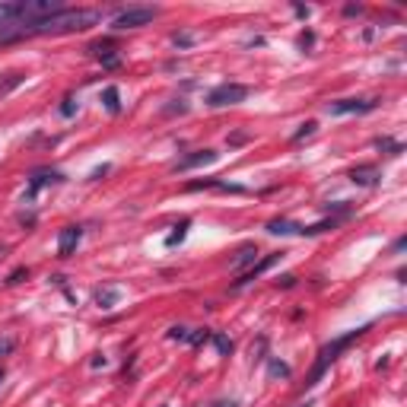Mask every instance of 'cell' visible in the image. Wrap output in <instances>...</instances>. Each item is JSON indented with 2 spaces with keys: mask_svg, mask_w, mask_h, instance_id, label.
<instances>
[{
  "mask_svg": "<svg viewBox=\"0 0 407 407\" xmlns=\"http://www.w3.org/2000/svg\"><path fill=\"white\" fill-rule=\"evenodd\" d=\"M271 375L286 379V375H290V366H286V362H280V360H271Z\"/></svg>",
  "mask_w": 407,
  "mask_h": 407,
  "instance_id": "15",
  "label": "cell"
},
{
  "mask_svg": "<svg viewBox=\"0 0 407 407\" xmlns=\"http://www.w3.org/2000/svg\"><path fill=\"white\" fill-rule=\"evenodd\" d=\"M254 258H258V245H242L232 261V271H245L248 264H254Z\"/></svg>",
  "mask_w": 407,
  "mask_h": 407,
  "instance_id": "9",
  "label": "cell"
},
{
  "mask_svg": "<svg viewBox=\"0 0 407 407\" xmlns=\"http://www.w3.org/2000/svg\"><path fill=\"white\" fill-rule=\"evenodd\" d=\"M213 341H216V350H220V353H229V350H232V341H229V337L216 334V337H213Z\"/></svg>",
  "mask_w": 407,
  "mask_h": 407,
  "instance_id": "17",
  "label": "cell"
},
{
  "mask_svg": "<svg viewBox=\"0 0 407 407\" xmlns=\"http://www.w3.org/2000/svg\"><path fill=\"white\" fill-rule=\"evenodd\" d=\"M114 296H118V293H114V290H105V293H99V296H95V302H99L102 309H105V302H112Z\"/></svg>",
  "mask_w": 407,
  "mask_h": 407,
  "instance_id": "19",
  "label": "cell"
},
{
  "mask_svg": "<svg viewBox=\"0 0 407 407\" xmlns=\"http://www.w3.org/2000/svg\"><path fill=\"white\" fill-rule=\"evenodd\" d=\"M0 385H4V366H0Z\"/></svg>",
  "mask_w": 407,
  "mask_h": 407,
  "instance_id": "23",
  "label": "cell"
},
{
  "mask_svg": "<svg viewBox=\"0 0 407 407\" xmlns=\"http://www.w3.org/2000/svg\"><path fill=\"white\" fill-rule=\"evenodd\" d=\"M102 19L99 10H57L45 19L35 23H23V25H6L0 32V42H13V38H25V35H61V32H83L89 25H95Z\"/></svg>",
  "mask_w": 407,
  "mask_h": 407,
  "instance_id": "1",
  "label": "cell"
},
{
  "mask_svg": "<svg viewBox=\"0 0 407 407\" xmlns=\"http://www.w3.org/2000/svg\"><path fill=\"white\" fill-rule=\"evenodd\" d=\"M248 99V86L242 83H220L207 93V105L210 108H226V105H239Z\"/></svg>",
  "mask_w": 407,
  "mask_h": 407,
  "instance_id": "3",
  "label": "cell"
},
{
  "mask_svg": "<svg viewBox=\"0 0 407 407\" xmlns=\"http://www.w3.org/2000/svg\"><path fill=\"white\" fill-rule=\"evenodd\" d=\"M267 232L290 235V232H302V226H296V223H290V220H273V223H267Z\"/></svg>",
  "mask_w": 407,
  "mask_h": 407,
  "instance_id": "10",
  "label": "cell"
},
{
  "mask_svg": "<svg viewBox=\"0 0 407 407\" xmlns=\"http://www.w3.org/2000/svg\"><path fill=\"white\" fill-rule=\"evenodd\" d=\"M13 347H16V341H13L10 334H4V337H0V356H6Z\"/></svg>",
  "mask_w": 407,
  "mask_h": 407,
  "instance_id": "16",
  "label": "cell"
},
{
  "mask_svg": "<svg viewBox=\"0 0 407 407\" xmlns=\"http://www.w3.org/2000/svg\"><path fill=\"white\" fill-rule=\"evenodd\" d=\"M54 182H61V175H57V172H38V175H32L29 194H35L38 188H45V184H54Z\"/></svg>",
  "mask_w": 407,
  "mask_h": 407,
  "instance_id": "11",
  "label": "cell"
},
{
  "mask_svg": "<svg viewBox=\"0 0 407 407\" xmlns=\"http://www.w3.org/2000/svg\"><path fill=\"white\" fill-rule=\"evenodd\" d=\"M184 235H188V220H184L182 226H175V232H172L169 239H165V245H169V248H172V245H178V242H182Z\"/></svg>",
  "mask_w": 407,
  "mask_h": 407,
  "instance_id": "13",
  "label": "cell"
},
{
  "mask_svg": "<svg viewBox=\"0 0 407 407\" xmlns=\"http://www.w3.org/2000/svg\"><path fill=\"white\" fill-rule=\"evenodd\" d=\"M379 178H382V172L375 169V165H356V169L350 172V182H353V184H362V188H372Z\"/></svg>",
  "mask_w": 407,
  "mask_h": 407,
  "instance_id": "8",
  "label": "cell"
},
{
  "mask_svg": "<svg viewBox=\"0 0 407 407\" xmlns=\"http://www.w3.org/2000/svg\"><path fill=\"white\" fill-rule=\"evenodd\" d=\"M207 163H216V150H197V153H191V156L178 159L175 172H188V169H197V165H207Z\"/></svg>",
  "mask_w": 407,
  "mask_h": 407,
  "instance_id": "7",
  "label": "cell"
},
{
  "mask_svg": "<svg viewBox=\"0 0 407 407\" xmlns=\"http://www.w3.org/2000/svg\"><path fill=\"white\" fill-rule=\"evenodd\" d=\"M379 105L375 99H343V102H328V114H350V112H372Z\"/></svg>",
  "mask_w": 407,
  "mask_h": 407,
  "instance_id": "5",
  "label": "cell"
},
{
  "mask_svg": "<svg viewBox=\"0 0 407 407\" xmlns=\"http://www.w3.org/2000/svg\"><path fill=\"white\" fill-rule=\"evenodd\" d=\"M169 337H172V341H188V328H172Z\"/></svg>",
  "mask_w": 407,
  "mask_h": 407,
  "instance_id": "20",
  "label": "cell"
},
{
  "mask_svg": "<svg viewBox=\"0 0 407 407\" xmlns=\"http://www.w3.org/2000/svg\"><path fill=\"white\" fill-rule=\"evenodd\" d=\"M156 6H127V10H121L118 16H114V29H140V25H150L153 19H156Z\"/></svg>",
  "mask_w": 407,
  "mask_h": 407,
  "instance_id": "4",
  "label": "cell"
},
{
  "mask_svg": "<svg viewBox=\"0 0 407 407\" xmlns=\"http://www.w3.org/2000/svg\"><path fill=\"white\" fill-rule=\"evenodd\" d=\"M360 334H362V331H350L347 337H337L334 343H328V347H324L322 353H318V362H315V366H312V372H309V382H305V385H309V388H312V385H318V379H322V375H324V369H328L331 362L337 360V353H341V350H347L350 343H353V341H356V337H360Z\"/></svg>",
  "mask_w": 407,
  "mask_h": 407,
  "instance_id": "2",
  "label": "cell"
},
{
  "mask_svg": "<svg viewBox=\"0 0 407 407\" xmlns=\"http://www.w3.org/2000/svg\"><path fill=\"white\" fill-rule=\"evenodd\" d=\"M25 273H29V271H25V267H16V271L10 273V280H6V283H19V280L25 277Z\"/></svg>",
  "mask_w": 407,
  "mask_h": 407,
  "instance_id": "21",
  "label": "cell"
},
{
  "mask_svg": "<svg viewBox=\"0 0 407 407\" xmlns=\"http://www.w3.org/2000/svg\"><path fill=\"white\" fill-rule=\"evenodd\" d=\"M102 99H105V108H108V112H112V114H118V108H121V102H118V89H114V86H108L105 93H102Z\"/></svg>",
  "mask_w": 407,
  "mask_h": 407,
  "instance_id": "12",
  "label": "cell"
},
{
  "mask_svg": "<svg viewBox=\"0 0 407 407\" xmlns=\"http://www.w3.org/2000/svg\"><path fill=\"white\" fill-rule=\"evenodd\" d=\"M80 239H83L80 226H64L61 235H57V254H61V258H70V254L76 252V245H80Z\"/></svg>",
  "mask_w": 407,
  "mask_h": 407,
  "instance_id": "6",
  "label": "cell"
},
{
  "mask_svg": "<svg viewBox=\"0 0 407 407\" xmlns=\"http://www.w3.org/2000/svg\"><path fill=\"white\" fill-rule=\"evenodd\" d=\"M315 127H318L315 121H305V124L296 131V140H302V137H309V134H315Z\"/></svg>",
  "mask_w": 407,
  "mask_h": 407,
  "instance_id": "18",
  "label": "cell"
},
{
  "mask_svg": "<svg viewBox=\"0 0 407 407\" xmlns=\"http://www.w3.org/2000/svg\"><path fill=\"white\" fill-rule=\"evenodd\" d=\"M375 146H379V150H388L391 156H398V153H401V143H394V140H388V137H379V140H375Z\"/></svg>",
  "mask_w": 407,
  "mask_h": 407,
  "instance_id": "14",
  "label": "cell"
},
{
  "mask_svg": "<svg viewBox=\"0 0 407 407\" xmlns=\"http://www.w3.org/2000/svg\"><path fill=\"white\" fill-rule=\"evenodd\" d=\"M175 45H191V35H175Z\"/></svg>",
  "mask_w": 407,
  "mask_h": 407,
  "instance_id": "22",
  "label": "cell"
}]
</instances>
